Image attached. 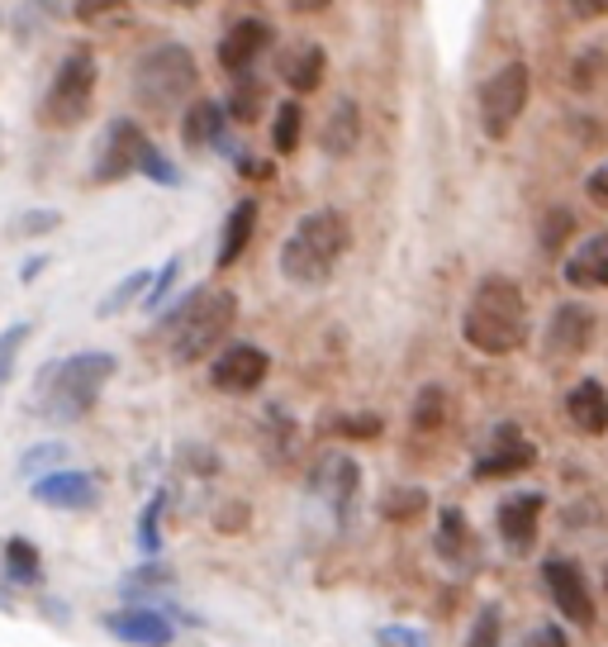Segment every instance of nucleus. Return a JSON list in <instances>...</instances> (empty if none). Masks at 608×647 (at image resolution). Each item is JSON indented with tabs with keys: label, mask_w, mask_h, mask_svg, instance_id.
<instances>
[{
	"label": "nucleus",
	"mask_w": 608,
	"mask_h": 647,
	"mask_svg": "<svg viewBox=\"0 0 608 647\" xmlns=\"http://www.w3.org/2000/svg\"><path fill=\"white\" fill-rule=\"evenodd\" d=\"M114 371H120L114 353H100V348L57 357V362L43 367L34 381V410L53 424H81L86 414L95 410V400L105 395Z\"/></svg>",
	"instance_id": "nucleus-1"
},
{
	"label": "nucleus",
	"mask_w": 608,
	"mask_h": 647,
	"mask_svg": "<svg viewBox=\"0 0 608 647\" xmlns=\"http://www.w3.org/2000/svg\"><path fill=\"white\" fill-rule=\"evenodd\" d=\"M234 320H238V295L234 291H224V286H195V291L181 295L162 320L167 357L177 367H191V362H200V357H210L228 338Z\"/></svg>",
	"instance_id": "nucleus-2"
},
{
	"label": "nucleus",
	"mask_w": 608,
	"mask_h": 647,
	"mask_svg": "<svg viewBox=\"0 0 608 647\" xmlns=\"http://www.w3.org/2000/svg\"><path fill=\"white\" fill-rule=\"evenodd\" d=\"M461 338L485 357H509L528 343V300L509 277H485L461 310Z\"/></svg>",
	"instance_id": "nucleus-3"
},
{
	"label": "nucleus",
	"mask_w": 608,
	"mask_h": 647,
	"mask_svg": "<svg viewBox=\"0 0 608 647\" xmlns=\"http://www.w3.org/2000/svg\"><path fill=\"white\" fill-rule=\"evenodd\" d=\"M347 253V220L338 210H309L281 243V277L291 286H324Z\"/></svg>",
	"instance_id": "nucleus-4"
},
{
	"label": "nucleus",
	"mask_w": 608,
	"mask_h": 647,
	"mask_svg": "<svg viewBox=\"0 0 608 647\" xmlns=\"http://www.w3.org/2000/svg\"><path fill=\"white\" fill-rule=\"evenodd\" d=\"M200 86V67L185 43H157L134 63L128 71V91H134V105L148 114H171L177 105L191 100Z\"/></svg>",
	"instance_id": "nucleus-5"
},
{
	"label": "nucleus",
	"mask_w": 608,
	"mask_h": 647,
	"mask_svg": "<svg viewBox=\"0 0 608 647\" xmlns=\"http://www.w3.org/2000/svg\"><path fill=\"white\" fill-rule=\"evenodd\" d=\"M95 86H100V63H95L91 48H81L77 43V48L57 63L48 91H43V105H38L43 124L48 129L86 124V114H91V105H95Z\"/></svg>",
	"instance_id": "nucleus-6"
},
{
	"label": "nucleus",
	"mask_w": 608,
	"mask_h": 647,
	"mask_svg": "<svg viewBox=\"0 0 608 647\" xmlns=\"http://www.w3.org/2000/svg\"><path fill=\"white\" fill-rule=\"evenodd\" d=\"M528 96H532V71L528 63H504L495 77H485L481 86V124L489 138H509L514 124L523 120L528 110Z\"/></svg>",
	"instance_id": "nucleus-7"
},
{
	"label": "nucleus",
	"mask_w": 608,
	"mask_h": 647,
	"mask_svg": "<svg viewBox=\"0 0 608 647\" xmlns=\"http://www.w3.org/2000/svg\"><path fill=\"white\" fill-rule=\"evenodd\" d=\"M148 143H153V138L143 134V124H134V120H110L105 134H100V143H95L91 177H95L100 186L134 177L138 163H143V153H148Z\"/></svg>",
	"instance_id": "nucleus-8"
},
{
	"label": "nucleus",
	"mask_w": 608,
	"mask_h": 647,
	"mask_svg": "<svg viewBox=\"0 0 608 647\" xmlns=\"http://www.w3.org/2000/svg\"><path fill=\"white\" fill-rule=\"evenodd\" d=\"M267 371H271V357L257 343H219L210 362V381L224 395H252L267 381Z\"/></svg>",
	"instance_id": "nucleus-9"
},
{
	"label": "nucleus",
	"mask_w": 608,
	"mask_h": 647,
	"mask_svg": "<svg viewBox=\"0 0 608 647\" xmlns=\"http://www.w3.org/2000/svg\"><path fill=\"white\" fill-rule=\"evenodd\" d=\"M595 310L581 305V300H571V305H556L552 314V324H547V334H542V353H547V362L561 367V362H575V357H585L589 348H595Z\"/></svg>",
	"instance_id": "nucleus-10"
},
{
	"label": "nucleus",
	"mask_w": 608,
	"mask_h": 647,
	"mask_svg": "<svg viewBox=\"0 0 608 647\" xmlns=\"http://www.w3.org/2000/svg\"><path fill=\"white\" fill-rule=\"evenodd\" d=\"M538 462V443L523 438V428L514 420H504L495 428V438L485 443V453L475 457V481H499V477H518V471H528Z\"/></svg>",
	"instance_id": "nucleus-11"
},
{
	"label": "nucleus",
	"mask_w": 608,
	"mask_h": 647,
	"mask_svg": "<svg viewBox=\"0 0 608 647\" xmlns=\"http://www.w3.org/2000/svg\"><path fill=\"white\" fill-rule=\"evenodd\" d=\"M542 581H547L552 605L566 614L575 628H595V595H589V581H585L581 567L566 562V557H547V562H542Z\"/></svg>",
	"instance_id": "nucleus-12"
},
{
	"label": "nucleus",
	"mask_w": 608,
	"mask_h": 647,
	"mask_svg": "<svg viewBox=\"0 0 608 647\" xmlns=\"http://www.w3.org/2000/svg\"><path fill=\"white\" fill-rule=\"evenodd\" d=\"M34 500L43 510H63V514H81L100 505V481L91 471H71V467H53L34 477Z\"/></svg>",
	"instance_id": "nucleus-13"
},
{
	"label": "nucleus",
	"mask_w": 608,
	"mask_h": 647,
	"mask_svg": "<svg viewBox=\"0 0 608 647\" xmlns=\"http://www.w3.org/2000/svg\"><path fill=\"white\" fill-rule=\"evenodd\" d=\"M542 505H547L542 491H514L509 500H499V538L514 557H528L532 543H538Z\"/></svg>",
	"instance_id": "nucleus-14"
},
{
	"label": "nucleus",
	"mask_w": 608,
	"mask_h": 647,
	"mask_svg": "<svg viewBox=\"0 0 608 647\" xmlns=\"http://www.w3.org/2000/svg\"><path fill=\"white\" fill-rule=\"evenodd\" d=\"M105 628L120 643H128V647H171V638H177L171 620H167L162 610H153V605L114 610V614H105Z\"/></svg>",
	"instance_id": "nucleus-15"
},
{
	"label": "nucleus",
	"mask_w": 608,
	"mask_h": 647,
	"mask_svg": "<svg viewBox=\"0 0 608 647\" xmlns=\"http://www.w3.org/2000/svg\"><path fill=\"white\" fill-rule=\"evenodd\" d=\"M566 420H571L575 434L604 438L608 434V386L595 381V377L575 381L571 391H566Z\"/></svg>",
	"instance_id": "nucleus-16"
},
{
	"label": "nucleus",
	"mask_w": 608,
	"mask_h": 647,
	"mask_svg": "<svg viewBox=\"0 0 608 647\" xmlns=\"http://www.w3.org/2000/svg\"><path fill=\"white\" fill-rule=\"evenodd\" d=\"M561 277H566L575 291H604L608 286V228L604 234H589L585 243H575L561 263Z\"/></svg>",
	"instance_id": "nucleus-17"
},
{
	"label": "nucleus",
	"mask_w": 608,
	"mask_h": 647,
	"mask_svg": "<svg viewBox=\"0 0 608 647\" xmlns=\"http://www.w3.org/2000/svg\"><path fill=\"white\" fill-rule=\"evenodd\" d=\"M357 486H361V467L352 462V457H342V453H333V457H324V462L314 467V495L324 500V505H333L338 514L352 510Z\"/></svg>",
	"instance_id": "nucleus-18"
},
{
	"label": "nucleus",
	"mask_w": 608,
	"mask_h": 647,
	"mask_svg": "<svg viewBox=\"0 0 608 647\" xmlns=\"http://www.w3.org/2000/svg\"><path fill=\"white\" fill-rule=\"evenodd\" d=\"M181 143L185 148H224L228 143V114H224V105L219 100H210V96H200V100H191L185 105V114H181Z\"/></svg>",
	"instance_id": "nucleus-19"
},
{
	"label": "nucleus",
	"mask_w": 608,
	"mask_h": 647,
	"mask_svg": "<svg viewBox=\"0 0 608 647\" xmlns=\"http://www.w3.org/2000/svg\"><path fill=\"white\" fill-rule=\"evenodd\" d=\"M267 48H271V29L262 20H238V24H228V34L219 38V67L248 71Z\"/></svg>",
	"instance_id": "nucleus-20"
},
{
	"label": "nucleus",
	"mask_w": 608,
	"mask_h": 647,
	"mask_svg": "<svg viewBox=\"0 0 608 647\" xmlns=\"http://www.w3.org/2000/svg\"><path fill=\"white\" fill-rule=\"evenodd\" d=\"M324 77H328V57L318 43H295V48L281 57V81L291 86L295 96H314L318 86H324Z\"/></svg>",
	"instance_id": "nucleus-21"
},
{
	"label": "nucleus",
	"mask_w": 608,
	"mask_h": 647,
	"mask_svg": "<svg viewBox=\"0 0 608 647\" xmlns=\"http://www.w3.org/2000/svg\"><path fill=\"white\" fill-rule=\"evenodd\" d=\"M252 228H257V200H238L234 210H228V220H224V234H219V253H214V267H234L243 248L252 243Z\"/></svg>",
	"instance_id": "nucleus-22"
},
{
	"label": "nucleus",
	"mask_w": 608,
	"mask_h": 647,
	"mask_svg": "<svg viewBox=\"0 0 608 647\" xmlns=\"http://www.w3.org/2000/svg\"><path fill=\"white\" fill-rule=\"evenodd\" d=\"M357 138H361V110H357V100H347V96H342L338 105L328 110L318 143H324V153H328V157H342V153H352V148H357Z\"/></svg>",
	"instance_id": "nucleus-23"
},
{
	"label": "nucleus",
	"mask_w": 608,
	"mask_h": 647,
	"mask_svg": "<svg viewBox=\"0 0 608 647\" xmlns=\"http://www.w3.org/2000/svg\"><path fill=\"white\" fill-rule=\"evenodd\" d=\"M471 543H475L471 538V520L457 505H447L438 514V557H442V562H466Z\"/></svg>",
	"instance_id": "nucleus-24"
},
{
	"label": "nucleus",
	"mask_w": 608,
	"mask_h": 647,
	"mask_svg": "<svg viewBox=\"0 0 608 647\" xmlns=\"http://www.w3.org/2000/svg\"><path fill=\"white\" fill-rule=\"evenodd\" d=\"M262 105H267V86L252 77V71H238V81H234V91H228V105L224 114L234 124H257L262 120Z\"/></svg>",
	"instance_id": "nucleus-25"
},
{
	"label": "nucleus",
	"mask_w": 608,
	"mask_h": 647,
	"mask_svg": "<svg viewBox=\"0 0 608 647\" xmlns=\"http://www.w3.org/2000/svg\"><path fill=\"white\" fill-rule=\"evenodd\" d=\"M447 424V395H442V386H424L414 400V410H409V428L414 434H438V428Z\"/></svg>",
	"instance_id": "nucleus-26"
},
{
	"label": "nucleus",
	"mask_w": 608,
	"mask_h": 647,
	"mask_svg": "<svg viewBox=\"0 0 608 647\" xmlns=\"http://www.w3.org/2000/svg\"><path fill=\"white\" fill-rule=\"evenodd\" d=\"M5 571H10V581H20V585H38L43 581V557H38L34 543L10 538L5 543Z\"/></svg>",
	"instance_id": "nucleus-27"
},
{
	"label": "nucleus",
	"mask_w": 608,
	"mask_h": 647,
	"mask_svg": "<svg viewBox=\"0 0 608 647\" xmlns=\"http://www.w3.org/2000/svg\"><path fill=\"white\" fill-rule=\"evenodd\" d=\"M162 510H167V491H153L148 510H143V520H138V553L143 557L162 553Z\"/></svg>",
	"instance_id": "nucleus-28"
},
{
	"label": "nucleus",
	"mask_w": 608,
	"mask_h": 647,
	"mask_svg": "<svg viewBox=\"0 0 608 647\" xmlns=\"http://www.w3.org/2000/svg\"><path fill=\"white\" fill-rule=\"evenodd\" d=\"M424 510H428V491H414V486H399V491H390L381 500V514L385 520H395V524H409Z\"/></svg>",
	"instance_id": "nucleus-29"
},
{
	"label": "nucleus",
	"mask_w": 608,
	"mask_h": 647,
	"mask_svg": "<svg viewBox=\"0 0 608 647\" xmlns=\"http://www.w3.org/2000/svg\"><path fill=\"white\" fill-rule=\"evenodd\" d=\"M148 281H153V271H128V277H124L120 286H114V291H110L105 300H100V320H110V314L128 310L143 291H148Z\"/></svg>",
	"instance_id": "nucleus-30"
},
{
	"label": "nucleus",
	"mask_w": 608,
	"mask_h": 647,
	"mask_svg": "<svg viewBox=\"0 0 608 647\" xmlns=\"http://www.w3.org/2000/svg\"><path fill=\"white\" fill-rule=\"evenodd\" d=\"M300 129H304V110L295 100H285L277 110V124H271V143H277V153H295L300 148Z\"/></svg>",
	"instance_id": "nucleus-31"
},
{
	"label": "nucleus",
	"mask_w": 608,
	"mask_h": 647,
	"mask_svg": "<svg viewBox=\"0 0 608 647\" xmlns=\"http://www.w3.org/2000/svg\"><path fill=\"white\" fill-rule=\"evenodd\" d=\"M24 338H29V324H10V328H0V400H5V386L14 377V362H20V348H24Z\"/></svg>",
	"instance_id": "nucleus-32"
},
{
	"label": "nucleus",
	"mask_w": 608,
	"mask_h": 647,
	"mask_svg": "<svg viewBox=\"0 0 608 647\" xmlns=\"http://www.w3.org/2000/svg\"><path fill=\"white\" fill-rule=\"evenodd\" d=\"M177 277H181V257H167L162 267L153 271V281H148V291H143V310H162L167 305V295H171V286H177Z\"/></svg>",
	"instance_id": "nucleus-33"
},
{
	"label": "nucleus",
	"mask_w": 608,
	"mask_h": 647,
	"mask_svg": "<svg viewBox=\"0 0 608 647\" xmlns=\"http://www.w3.org/2000/svg\"><path fill=\"white\" fill-rule=\"evenodd\" d=\"M63 457H67V448L63 443H34L24 457H20V477H43V471H53V467H63Z\"/></svg>",
	"instance_id": "nucleus-34"
},
{
	"label": "nucleus",
	"mask_w": 608,
	"mask_h": 647,
	"mask_svg": "<svg viewBox=\"0 0 608 647\" xmlns=\"http://www.w3.org/2000/svg\"><path fill=\"white\" fill-rule=\"evenodd\" d=\"M138 177H148L157 186H181V167L171 163L157 143H148V153H143V163H138Z\"/></svg>",
	"instance_id": "nucleus-35"
},
{
	"label": "nucleus",
	"mask_w": 608,
	"mask_h": 647,
	"mask_svg": "<svg viewBox=\"0 0 608 647\" xmlns=\"http://www.w3.org/2000/svg\"><path fill=\"white\" fill-rule=\"evenodd\" d=\"M575 234V214L571 210H547L542 220V253H561V243Z\"/></svg>",
	"instance_id": "nucleus-36"
},
{
	"label": "nucleus",
	"mask_w": 608,
	"mask_h": 647,
	"mask_svg": "<svg viewBox=\"0 0 608 647\" xmlns=\"http://www.w3.org/2000/svg\"><path fill=\"white\" fill-rule=\"evenodd\" d=\"M466 647H499V610L485 605L481 614H475L471 634H466Z\"/></svg>",
	"instance_id": "nucleus-37"
},
{
	"label": "nucleus",
	"mask_w": 608,
	"mask_h": 647,
	"mask_svg": "<svg viewBox=\"0 0 608 647\" xmlns=\"http://www.w3.org/2000/svg\"><path fill=\"white\" fill-rule=\"evenodd\" d=\"M333 428H338L342 438H375L385 428V420L381 414H347V420H338Z\"/></svg>",
	"instance_id": "nucleus-38"
},
{
	"label": "nucleus",
	"mask_w": 608,
	"mask_h": 647,
	"mask_svg": "<svg viewBox=\"0 0 608 647\" xmlns=\"http://www.w3.org/2000/svg\"><path fill=\"white\" fill-rule=\"evenodd\" d=\"M128 0H77L71 5V14H77L81 24H95V20H105V14H114V10H124Z\"/></svg>",
	"instance_id": "nucleus-39"
},
{
	"label": "nucleus",
	"mask_w": 608,
	"mask_h": 647,
	"mask_svg": "<svg viewBox=\"0 0 608 647\" xmlns=\"http://www.w3.org/2000/svg\"><path fill=\"white\" fill-rule=\"evenodd\" d=\"M518 647H571V638L561 634L556 624H538L532 634H523V643H518Z\"/></svg>",
	"instance_id": "nucleus-40"
},
{
	"label": "nucleus",
	"mask_w": 608,
	"mask_h": 647,
	"mask_svg": "<svg viewBox=\"0 0 608 647\" xmlns=\"http://www.w3.org/2000/svg\"><path fill=\"white\" fill-rule=\"evenodd\" d=\"M48 228H57V214L53 210H29V214H20V234H48Z\"/></svg>",
	"instance_id": "nucleus-41"
},
{
	"label": "nucleus",
	"mask_w": 608,
	"mask_h": 647,
	"mask_svg": "<svg viewBox=\"0 0 608 647\" xmlns=\"http://www.w3.org/2000/svg\"><path fill=\"white\" fill-rule=\"evenodd\" d=\"M381 647H428V638L414 628H381Z\"/></svg>",
	"instance_id": "nucleus-42"
},
{
	"label": "nucleus",
	"mask_w": 608,
	"mask_h": 647,
	"mask_svg": "<svg viewBox=\"0 0 608 647\" xmlns=\"http://www.w3.org/2000/svg\"><path fill=\"white\" fill-rule=\"evenodd\" d=\"M575 20H599V14H608V0H566Z\"/></svg>",
	"instance_id": "nucleus-43"
},
{
	"label": "nucleus",
	"mask_w": 608,
	"mask_h": 647,
	"mask_svg": "<svg viewBox=\"0 0 608 647\" xmlns=\"http://www.w3.org/2000/svg\"><path fill=\"white\" fill-rule=\"evenodd\" d=\"M238 171L252 181H262V177H271V163H262V157H238Z\"/></svg>",
	"instance_id": "nucleus-44"
},
{
	"label": "nucleus",
	"mask_w": 608,
	"mask_h": 647,
	"mask_svg": "<svg viewBox=\"0 0 608 647\" xmlns=\"http://www.w3.org/2000/svg\"><path fill=\"white\" fill-rule=\"evenodd\" d=\"M589 200H595V205H608V167H599L595 177H589Z\"/></svg>",
	"instance_id": "nucleus-45"
},
{
	"label": "nucleus",
	"mask_w": 608,
	"mask_h": 647,
	"mask_svg": "<svg viewBox=\"0 0 608 647\" xmlns=\"http://www.w3.org/2000/svg\"><path fill=\"white\" fill-rule=\"evenodd\" d=\"M333 5V0H291V10L295 14H324Z\"/></svg>",
	"instance_id": "nucleus-46"
},
{
	"label": "nucleus",
	"mask_w": 608,
	"mask_h": 647,
	"mask_svg": "<svg viewBox=\"0 0 608 647\" xmlns=\"http://www.w3.org/2000/svg\"><path fill=\"white\" fill-rule=\"evenodd\" d=\"M43 267H48V257H43V253H38V257H29V263H24V271H20V277H24V281H34V277H38V271H43Z\"/></svg>",
	"instance_id": "nucleus-47"
},
{
	"label": "nucleus",
	"mask_w": 608,
	"mask_h": 647,
	"mask_svg": "<svg viewBox=\"0 0 608 647\" xmlns=\"http://www.w3.org/2000/svg\"><path fill=\"white\" fill-rule=\"evenodd\" d=\"M167 5H177V10H195V5H205V0H167Z\"/></svg>",
	"instance_id": "nucleus-48"
},
{
	"label": "nucleus",
	"mask_w": 608,
	"mask_h": 647,
	"mask_svg": "<svg viewBox=\"0 0 608 647\" xmlns=\"http://www.w3.org/2000/svg\"><path fill=\"white\" fill-rule=\"evenodd\" d=\"M0 610H5V591H0Z\"/></svg>",
	"instance_id": "nucleus-49"
},
{
	"label": "nucleus",
	"mask_w": 608,
	"mask_h": 647,
	"mask_svg": "<svg viewBox=\"0 0 608 647\" xmlns=\"http://www.w3.org/2000/svg\"><path fill=\"white\" fill-rule=\"evenodd\" d=\"M604 585H608V571H604Z\"/></svg>",
	"instance_id": "nucleus-50"
},
{
	"label": "nucleus",
	"mask_w": 608,
	"mask_h": 647,
	"mask_svg": "<svg viewBox=\"0 0 608 647\" xmlns=\"http://www.w3.org/2000/svg\"><path fill=\"white\" fill-rule=\"evenodd\" d=\"M0 24H5V20H0Z\"/></svg>",
	"instance_id": "nucleus-51"
}]
</instances>
